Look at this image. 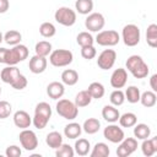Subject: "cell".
Here are the masks:
<instances>
[{
	"instance_id": "cell-1",
	"label": "cell",
	"mask_w": 157,
	"mask_h": 157,
	"mask_svg": "<svg viewBox=\"0 0 157 157\" xmlns=\"http://www.w3.org/2000/svg\"><path fill=\"white\" fill-rule=\"evenodd\" d=\"M125 66L135 78H145L150 72L148 65L144 61V59L140 55H136V54L130 55L126 59Z\"/></svg>"
},
{
	"instance_id": "cell-2",
	"label": "cell",
	"mask_w": 157,
	"mask_h": 157,
	"mask_svg": "<svg viewBox=\"0 0 157 157\" xmlns=\"http://www.w3.org/2000/svg\"><path fill=\"white\" fill-rule=\"evenodd\" d=\"M74 60V54L69 49H55L49 54V63L55 67L69 66Z\"/></svg>"
},
{
	"instance_id": "cell-3",
	"label": "cell",
	"mask_w": 157,
	"mask_h": 157,
	"mask_svg": "<svg viewBox=\"0 0 157 157\" xmlns=\"http://www.w3.org/2000/svg\"><path fill=\"white\" fill-rule=\"evenodd\" d=\"M28 48L25 44H17L13 45L11 49H7L6 53V59H5V64L6 65H16L20 61H23L25 59L28 58Z\"/></svg>"
},
{
	"instance_id": "cell-4",
	"label": "cell",
	"mask_w": 157,
	"mask_h": 157,
	"mask_svg": "<svg viewBox=\"0 0 157 157\" xmlns=\"http://www.w3.org/2000/svg\"><path fill=\"white\" fill-rule=\"evenodd\" d=\"M55 108H56V113L60 117H63L64 119H66V120H74L78 114L77 105L74 102H71V101H69L66 98L59 99L56 105H55Z\"/></svg>"
},
{
	"instance_id": "cell-5",
	"label": "cell",
	"mask_w": 157,
	"mask_h": 157,
	"mask_svg": "<svg viewBox=\"0 0 157 157\" xmlns=\"http://www.w3.org/2000/svg\"><path fill=\"white\" fill-rule=\"evenodd\" d=\"M140 38H141V32L140 28L134 25V23H129L125 25L121 29V39L124 42V44L126 47H135L140 43Z\"/></svg>"
},
{
	"instance_id": "cell-6",
	"label": "cell",
	"mask_w": 157,
	"mask_h": 157,
	"mask_svg": "<svg viewBox=\"0 0 157 157\" xmlns=\"http://www.w3.org/2000/svg\"><path fill=\"white\" fill-rule=\"evenodd\" d=\"M54 20L61 26L71 27L76 22V11L67 6H61L55 11Z\"/></svg>"
},
{
	"instance_id": "cell-7",
	"label": "cell",
	"mask_w": 157,
	"mask_h": 157,
	"mask_svg": "<svg viewBox=\"0 0 157 157\" xmlns=\"http://www.w3.org/2000/svg\"><path fill=\"white\" fill-rule=\"evenodd\" d=\"M119 40H120V36L114 29L99 31L97 32V36L94 38V42L102 47H114L119 43Z\"/></svg>"
},
{
	"instance_id": "cell-8",
	"label": "cell",
	"mask_w": 157,
	"mask_h": 157,
	"mask_svg": "<svg viewBox=\"0 0 157 157\" xmlns=\"http://www.w3.org/2000/svg\"><path fill=\"white\" fill-rule=\"evenodd\" d=\"M20 144L26 151H33L38 146V137L33 130L29 129H22V131L18 135Z\"/></svg>"
},
{
	"instance_id": "cell-9",
	"label": "cell",
	"mask_w": 157,
	"mask_h": 157,
	"mask_svg": "<svg viewBox=\"0 0 157 157\" xmlns=\"http://www.w3.org/2000/svg\"><path fill=\"white\" fill-rule=\"evenodd\" d=\"M104 25H105V20L101 12H91L87 15L85 20V27L90 32H99L103 29Z\"/></svg>"
},
{
	"instance_id": "cell-10",
	"label": "cell",
	"mask_w": 157,
	"mask_h": 157,
	"mask_svg": "<svg viewBox=\"0 0 157 157\" xmlns=\"http://www.w3.org/2000/svg\"><path fill=\"white\" fill-rule=\"evenodd\" d=\"M103 136L112 144H119L125 137V134L120 126H118L115 123H110L109 125H107L104 128Z\"/></svg>"
},
{
	"instance_id": "cell-11",
	"label": "cell",
	"mask_w": 157,
	"mask_h": 157,
	"mask_svg": "<svg viewBox=\"0 0 157 157\" xmlns=\"http://www.w3.org/2000/svg\"><path fill=\"white\" fill-rule=\"evenodd\" d=\"M117 60V53L114 49H104L97 59V65L102 70H109L114 66Z\"/></svg>"
},
{
	"instance_id": "cell-12",
	"label": "cell",
	"mask_w": 157,
	"mask_h": 157,
	"mask_svg": "<svg viewBox=\"0 0 157 157\" xmlns=\"http://www.w3.org/2000/svg\"><path fill=\"white\" fill-rule=\"evenodd\" d=\"M137 150V140L135 137H124L117 148L118 157H128Z\"/></svg>"
},
{
	"instance_id": "cell-13",
	"label": "cell",
	"mask_w": 157,
	"mask_h": 157,
	"mask_svg": "<svg viewBox=\"0 0 157 157\" xmlns=\"http://www.w3.org/2000/svg\"><path fill=\"white\" fill-rule=\"evenodd\" d=\"M128 81V71L126 69L123 67H118L113 71L112 76H110V86L115 90L123 88L126 85Z\"/></svg>"
},
{
	"instance_id": "cell-14",
	"label": "cell",
	"mask_w": 157,
	"mask_h": 157,
	"mask_svg": "<svg viewBox=\"0 0 157 157\" xmlns=\"http://www.w3.org/2000/svg\"><path fill=\"white\" fill-rule=\"evenodd\" d=\"M47 65H48V60L45 56H40V55L34 54L29 59L28 67H29V71L33 74H42L45 71Z\"/></svg>"
},
{
	"instance_id": "cell-15",
	"label": "cell",
	"mask_w": 157,
	"mask_h": 157,
	"mask_svg": "<svg viewBox=\"0 0 157 157\" xmlns=\"http://www.w3.org/2000/svg\"><path fill=\"white\" fill-rule=\"evenodd\" d=\"M21 75L20 72V69L16 66V65H7L6 67H4L0 72V78L2 82L5 83H13V81Z\"/></svg>"
},
{
	"instance_id": "cell-16",
	"label": "cell",
	"mask_w": 157,
	"mask_h": 157,
	"mask_svg": "<svg viewBox=\"0 0 157 157\" xmlns=\"http://www.w3.org/2000/svg\"><path fill=\"white\" fill-rule=\"evenodd\" d=\"M65 93V85L59 81H53L47 86V94L52 99H60Z\"/></svg>"
},
{
	"instance_id": "cell-17",
	"label": "cell",
	"mask_w": 157,
	"mask_h": 157,
	"mask_svg": "<svg viewBox=\"0 0 157 157\" xmlns=\"http://www.w3.org/2000/svg\"><path fill=\"white\" fill-rule=\"evenodd\" d=\"M13 124L20 129H28L32 124V118L26 110H17L13 113Z\"/></svg>"
},
{
	"instance_id": "cell-18",
	"label": "cell",
	"mask_w": 157,
	"mask_h": 157,
	"mask_svg": "<svg viewBox=\"0 0 157 157\" xmlns=\"http://www.w3.org/2000/svg\"><path fill=\"white\" fill-rule=\"evenodd\" d=\"M141 151L142 155L146 157H151L157 152V136L151 137V139H145L142 140L141 144Z\"/></svg>"
},
{
	"instance_id": "cell-19",
	"label": "cell",
	"mask_w": 157,
	"mask_h": 157,
	"mask_svg": "<svg viewBox=\"0 0 157 157\" xmlns=\"http://www.w3.org/2000/svg\"><path fill=\"white\" fill-rule=\"evenodd\" d=\"M102 117L107 123H117L119 117H120V113H119L118 108H115L114 105L107 104L102 109Z\"/></svg>"
},
{
	"instance_id": "cell-20",
	"label": "cell",
	"mask_w": 157,
	"mask_h": 157,
	"mask_svg": "<svg viewBox=\"0 0 157 157\" xmlns=\"http://www.w3.org/2000/svg\"><path fill=\"white\" fill-rule=\"evenodd\" d=\"M81 132H82V126L78 123H75V121L69 123L64 128V135H65V137L71 139V140L78 139L81 136Z\"/></svg>"
},
{
	"instance_id": "cell-21",
	"label": "cell",
	"mask_w": 157,
	"mask_h": 157,
	"mask_svg": "<svg viewBox=\"0 0 157 157\" xmlns=\"http://www.w3.org/2000/svg\"><path fill=\"white\" fill-rule=\"evenodd\" d=\"M74 151L76 155L78 156H87L91 151V144L87 139H78L75 141V145H74Z\"/></svg>"
},
{
	"instance_id": "cell-22",
	"label": "cell",
	"mask_w": 157,
	"mask_h": 157,
	"mask_svg": "<svg viewBox=\"0 0 157 157\" xmlns=\"http://www.w3.org/2000/svg\"><path fill=\"white\" fill-rule=\"evenodd\" d=\"M78 81V74L74 69H66L61 72V82L66 86H74Z\"/></svg>"
},
{
	"instance_id": "cell-23",
	"label": "cell",
	"mask_w": 157,
	"mask_h": 157,
	"mask_svg": "<svg viewBox=\"0 0 157 157\" xmlns=\"http://www.w3.org/2000/svg\"><path fill=\"white\" fill-rule=\"evenodd\" d=\"M99 129H101V121L96 118H88L82 124V131H85L88 135H93L98 132Z\"/></svg>"
},
{
	"instance_id": "cell-24",
	"label": "cell",
	"mask_w": 157,
	"mask_h": 157,
	"mask_svg": "<svg viewBox=\"0 0 157 157\" xmlns=\"http://www.w3.org/2000/svg\"><path fill=\"white\" fill-rule=\"evenodd\" d=\"M132 128H134V136L136 140H145V139H148L151 135V129L147 124L136 123Z\"/></svg>"
},
{
	"instance_id": "cell-25",
	"label": "cell",
	"mask_w": 157,
	"mask_h": 157,
	"mask_svg": "<svg viewBox=\"0 0 157 157\" xmlns=\"http://www.w3.org/2000/svg\"><path fill=\"white\" fill-rule=\"evenodd\" d=\"M109 153H110V150L108 145L104 142H97L92 147V151H90L91 157H108Z\"/></svg>"
},
{
	"instance_id": "cell-26",
	"label": "cell",
	"mask_w": 157,
	"mask_h": 157,
	"mask_svg": "<svg viewBox=\"0 0 157 157\" xmlns=\"http://www.w3.org/2000/svg\"><path fill=\"white\" fill-rule=\"evenodd\" d=\"M140 102L144 107L146 108H152L156 105V102H157V96H156V92L153 91H145L144 93H141L140 96Z\"/></svg>"
},
{
	"instance_id": "cell-27",
	"label": "cell",
	"mask_w": 157,
	"mask_h": 157,
	"mask_svg": "<svg viewBox=\"0 0 157 157\" xmlns=\"http://www.w3.org/2000/svg\"><path fill=\"white\" fill-rule=\"evenodd\" d=\"M118 121H119V125L121 128H132L137 123V117H136V114H134L131 112H128V113L121 114L119 117Z\"/></svg>"
},
{
	"instance_id": "cell-28",
	"label": "cell",
	"mask_w": 157,
	"mask_h": 157,
	"mask_svg": "<svg viewBox=\"0 0 157 157\" xmlns=\"http://www.w3.org/2000/svg\"><path fill=\"white\" fill-rule=\"evenodd\" d=\"M87 91L91 94L92 99H101L104 96V93H105L104 86L101 82H92V83H90Z\"/></svg>"
},
{
	"instance_id": "cell-29",
	"label": "cell",
	"mask_w": 157,
	"mask_h": 157,
	"mask_svg": "<svg viewBox=\"0 0 157 157\" xmlns=\"http://www.w3.org/2000/svg\"><path fill=\"white\" fill-rule=\"evenodd\" d=\"M75 10L76 12L81 15H88L93 10V1L92 0H76Z\"/></svg>"
},
{
	"instance_id": "cell-30",
	"label": "cell",
	"mask_w": 157,
	"mask_h": 157,
	"mask_svg": "<svg viewBox=\"0 0 157 157\" xmlns=\"http://www.w3.org/2000/svg\"><path fill=\"white\" fill-rule=\"evenodd\" d=\"M91 102H92V97H91V94L88 93V91H87V90L80 91V92L75 96V101H74V103L77 105V108L87 107Z\"/></svg>"
},
{
	"instance_id": "cell-31",
	"label": "cell",
	"mask_w": 157,
	"mask_h": 157,
	"mask_svg": "<svg viewBox=\"0 0 157 157\" xmlns=\"http://www.w3.org/2000/svg\"><path fill=\"white\" fill-rule=\"evenodd\" d=\"M45 144L50 147V148H58L61 144H63V135L58 131H52L47 135L45 137Z\"/></svg>"
},
{
	"instance_id": "cell-32",
	"label": "cell",
	"mask_w": 157,
	"mask_h": 157,
	"mask_svg": "<svg viewBox=\"0 0 157 157\" xmlns=\"http://www.w3.org/2000/svg\"><path fill=\"white\" fill-rule=\"evenodd\" d=\"M146 42L151 48H157V25L151 23L146 29Z\"/></svg>"
},
{
	"instance_id": "cell-33",
	"label": "cell",
	"mask_w": 157,
	"mask_h": 157,
	"mask_svg": "<svg viewBox=\"0 0 157 157\" xmlns=\"http://www.w3.org/2000/svg\"><path fill=\"white\" fill-rule=\"evenodd\" d=\"M21 39H22V34L18 31H16V29H10V31H7L4 34V40L7 44L12 45V47L20 44L21 43Z\"/></svg>"
},
{
	"instance_id": "cell-34",
	"label": "cell",
	"mask_w": 157,
	"mask_h": 157,
	"mask_svg": "<svg viewBox=\"0 0 157 157\" xmlns=\"http://www.w3.org/2000/svg\"><path fill=\"white\" fill-rule=\"evenodd\" d=\"M124 94H125V99H126L129 103H132V104H134V103L140 102L141 92H140V90H139L136 86H129V87L125 90Z\"/></svg>"
},
{
	"instance_id": "cell-35",
	"label": "cell",
	"mask_w": 157,
	"mask_h": 157,
	"mask_svg": "<svg viewBox=\"0 0 157 157\" xmlns=\"http://www.w3.org/2000/svg\"><path fill=\"white\" fill-rule=\"evenodd\" d=\"M34 52H36L37 55H40V56H45L47 58L52 53V43L48 42V40H40V42L36 43Z\"/></svg>"
},
{
	"instance_id": "cell-36",
	"label": "cell",
	"mask_w": 157,
	"mask_h": 157,
	"mask_svg": "<svg viewBox=\"0 0 157 157\" xmlns=\"http://www.w3.org/2000/svg\"><path fill=\"white\" fill-rule=\"evenodd\" d=\"M39 33L44 38H52L56 33V28L52 22H43L39 26Z\"/></svg>"
},
{
	"instance_id": "cell-37",
	"label": "cell",
	"mask_w": 157,
	"mask_h": 157,
	"mask_svg": "<svg viewBox=\"0 0 157 157\" xmlns=\"http://www.w3.org/2000/svg\"><path fill=\"white\" fill-rule=\"evenodd\" d=\"M76 42L80 47H86V45H93L94 38L90 32H80L76 37Z\"/></svg>"
},
{
	"instance_id": "cell-38",
	"label": "cell",
	"mask_w": 157,
	"mask_h": 157,
	"mask_svg": "<svg viewBox=\"0 0 157 157\" xmlns=\"http://www.w3.org/2000/svg\"><path fill=\"white\" fill-rule=\"evenodd\" d=\"M75 151L74 147H71L69 144H61L58 148H55V156L56 157H74Z\"/></svg>"
},
{
	"instance_id": "cell-39",
	"label": "cell",
	"mask_w": 157,
	"mask_h": 157,
	"mask_svg": "<svg viewBox=\"0 0 157 157\" xmlns=\"http://www.w3.org/2000/svg\"><path fill=\"white\" fill-rule=\"evenodd\" d=\"M109 101H110L112 105L119 107V105H121L125 102V94H124V92L120 88L119 90H114L110 93V96H109Z\"/></svg>"
},
{
	"instance_id": "cell-40",
	"label": "cell",
	"mask_w": 157,
	"mask_h": 157,
	"mask_svg": "<svg viewBox=\"0 0 157 157\" xmlns=\"http://www.w3.org/2000/svg\"><path fill=\"white\" fill-rule=\"evenodd\" d=\"M49 120H50L49 118H47V117H44L42 114H38V113H34V115L32 118V124L34 125V128L42 130V129H44L47 126V124L49 123Z\"/></svg>"
},
{
	"instance_id": "cell-41",
	"label": "cell",
	"mask_w": 157,
	"mask_h": 157,
	"mask_svg": "<svg viewBox=\"0 0 157 157\" xmlns=\"http://www.w3.org/2000/svg\"><path fill=\"white\" fill-rule=\"evenodd\" d=\"M34 113H38V114H42L47 118H52V107L49 105V103L47 102H40L36 105L34 108Z\"/></svg>"
},
{
	"instance_id": "cell-42",
	"label": "cell",
	"mask_w": 157,
	"mask_h": 157,
	"mask_svg": "<svg viewBox=\"0 0 157 157\" xmlns=\"http://www.w3.org/2000/svg\"><path fill=\"white\" fill-rule=\"evenodd\" d=\"M97 55V50L93 45H86L81 47V56L86 60H91Z\"/></svg>"
},
{
	"instance_id": "cell-43",
	"label": "cell",
	"mask_w": 157,
	"mask_h": 157,
	"mask_svg": "<svg viewBox=\"0 0 157 157\" xmlns=\"http://www.w3.org/2000/svg\"><path fill=\"white\" fill-rule=\"evenodd\" d=\"M12 112V105L7 101H0V119H6Z\"/></svg>"
},
{
	"instance_id": "cell-44",
	"label": "cell",
	"mask_w": 157,
	"mask_h": 157,
	"mask_svg": "<svg viewBox=\"0 0 157 157\" xmlns=\"http://www.w3.org/2000/svg\"><path fill=\"white\" fill-rule=\"evenodd\" d=\"M27 78H26V76L25 75H20L15 81H13V83H11L10 86L13 88V90H18V91H21V90H23V88H26V86H27Z\"/></svg>"
},
{
	"instance_id": "cell-45",
	"label": "cell",
	"mask_w": 157,
	"mask_h": 157,
	"mask_svg": "<svg viewBox=\"0 0 157 157\" xmlns=\"http://www.w3.org/2000/svg\"><path fill=\"white\" fill-rule=\"evenodd\" d=\"M5 155L7 157H20L22 155V151L17 145H11V146H7Z\"/></svg>"
},
{
	"instance_id": "cell-46",
	"label": "cell",
	"mask_w": 157,
	"mask_h": 157,
	"mask_svg": "<svg viewBox=\"0 0 157 157\" xmlns=\"http://www.w3.org/2000/svg\"><path fill=\"white\" fill-rule=\"evenodd\" d=\"M156 81H157V75L153 74L150 77V87H151V91H153V92H157V83H156Z\"/></svg>"
},
{
	"instance_id": "cell-47",
	"label": "cell",
	"mask_w": 157,
	"mask_h": 157,
	"mask_svg": "<svg viewBox=\"0 0 157 157\" xmlns=\"http://www.w3.org/2000/svg\"><path fill=\"white\" fill-rule=\"evenodd\" d=\"M10 7L9 0H0V13H5Z\"/></svg>"
},
{
	"instance_id": "cell-48",
	"label": "cell",
	"mask_w": 157,
	"mask_h": 157,
	"mask_svg": "<svg viewBox=\"0 0 157 157\" xmlns=\"http://www.w3.org/2000/svg\"><path fill=\"white\" fill-rule=\"evenodd\" d=\"M6 53H7V48H2V47H0V64H5Z\"/></svg>"
},
{
	"instance_id": "cell-49",
	"label": "cell",
	"mask_w": 157,
	"mask_h": 157,
	"mask_svg": "<svg viewBox=\"0 0 157 157\" xmlns=\"http://www.w3.org/2000/svg\"><path fill=\"white\" fill-rule=\"evenodd\" d=\"M4 40V34L1 33V31H0V44H1V42Z\"/></svg>"
},
{
	"instance_id": "cell-50",
	"label": "cell",
	"mask_w": 157,
	"mask_h": 157,
	"mask_svg": "<svg viewBox=\"0 0 157 157\" xmlns=\"http://www.w3.org/2000/svg\"><path fill=\"white\" fill-rule=\"evenodd\" d=\"M0 94H1V87H0Z\"/></svg>"
}]
</instances>
